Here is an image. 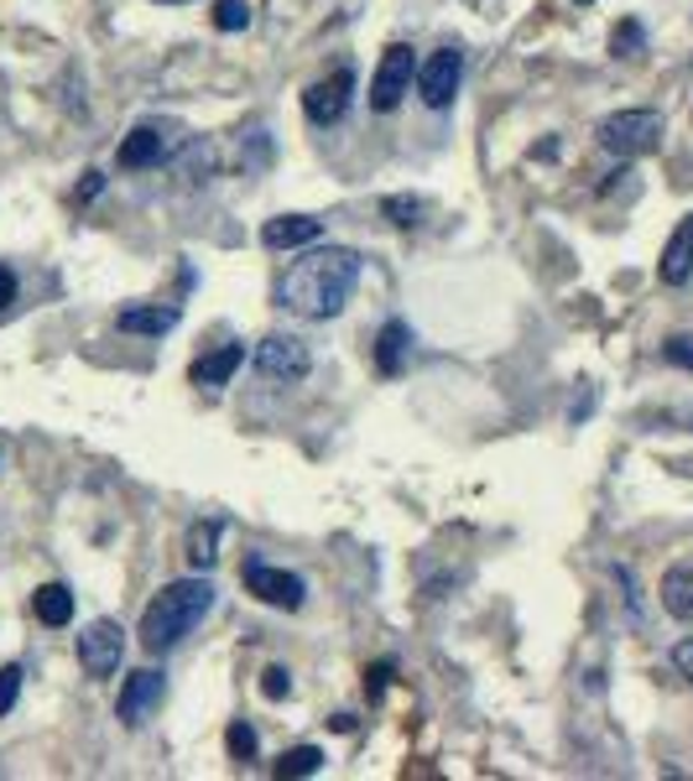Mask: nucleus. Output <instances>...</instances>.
Listing matches in <instances>:
<instances>
[{
    "label": "nucleus",
    "instance_id": "nucleus-1",
    "mask_svg": "<svg viewBox=\"0 0 693 781\" xmlns=\"http://www.w3.org/2000/svg\"><path fill=\"white\" fill-rule=\"evenodd\" d=\"M355 282H360V251H350V245H319V251L298 255L288 266V276L277 282V303L288 307V313H298V318L329 323L355 297Z\"/></svg>",
    "mask_w": 693,
    "mask_h": 781
},
{
    "label": "nucleus",
    "instance_id": "nucleus-2",
    "mask_svg": "<svg viewBox=\"0 0 693 781\" xmlns=\"http://www.w3.org/2000/svg\"><path fill=\"white\" fill-rule=\"evenodd\" d=\"M214 610V584L209 578H178V584H168L162 595L141 610V646L152 651V657H162V651H172V646L183 641V636H193V626H199L203 615Z\"/></svg>",
    "mask_w": 693,
    "mask_h": 781
},
{
    "label": "nucleus",
    "instance_id": "nucleus-3",
    "mask_svg": "<svg viewBox=\"0 0 693 781\" xmlns=\"http://www.w3.org/2000/svg\"><path fill=\"white\" fill-rule=\"evenodd\" d=\"M600 146L610 156H621V162H636V156H652L667 136V125H662L657 110H615V115L600 120Z\"/></svg>",
    "mask_w": 693,
    "mask_h": 781
},
{
    "label": "nucleus",
    "instance_id": "nucleus-4",
    "mask_svg": "<svg viewBox=\"0 0 693 781\" xmlns=\"http://www.w3.org/2000/svg\"><path fill=\"white\" fill-rule=\"evenodd\" d=\"M255 375L267 386H303L308 375H313V355L292 334H267V339L255 344Z\"/></svg>",
    "mask_w": 693,
    "mask_h": 781
},
{
    "label": "nucleus",
    "instance_id": "nucleus-5",
    "mask_svg": "<svg viewBox=\"0 0 693 781\" xmlns=\"http://www.w3.org/2000/svg\"><path fill=\"white\" fill-rule=\"evenodd\" d=\"M240 584H245V595H255L261 605H271V610H303V599H308L303 578L288 574V568H271V562H261V558H245Z\"/></svg>",
    "mask_w": 693,
    "mask_h": 781
},
{
    "label": "nucleus",
    "instance_id": "nucleus-6",
    "mask_svg": "<svg viewBox=\"0 0 693 781\" xmlns=\"http://www.w3.org/2000/svg\"><path fill=\"white\" fill-rule=\"evenodd\" d=\"M412 79H418V63H412V48L406 42H391L375 63V79H371V110H396V104L412 94Z\"/></svg>",
    "mask_w": 693,
    "mask_h": 781
},
{
    "label": "nucleus",
    "instance_id": "nucleus-7",
    "mask_svg": "<svg viewBox=\"0 0 693 781\" xmlns=\"http://www.w3.org/2000/svg\"><path fill=\"white\" fill-rule=\"evenodd\" d=\"M178 146H188V141L178 136L172 125H152V120H147V125H135L131 136L120 141L116 162H120L125 172H147V168H162V162H168Z\"/></svg>",
    "mask_w": 693,
    "mask_h": 781
},
{
    "label": "nucleus",
    "instance_id": "nucleus-8",
    "mask_svg": "<svg viewBox=\"0 0 693 781\" xmlns=\"http://www.w3.org/2000/svg\"><path fill=\"white\" fill-rule=\"evenodd\" d=\"M459 84H464V52L459 48H439L423 69H418V94H423L428 110H449Z\"/></svg>",
    "mask_w": 693,
    "mask_h": 781
},
{
    "label": "nucleus",
    "instance_id": "nucleus-9",
    "mask_svg": "<svg viewBox=\"0 0 693 781\" xmlns=\"http://www.w3.org/2000/svg\"><path fill=\"white\" fill-rule=\"evenodd\" d=\"M162 698H168V678H162L157 667H141V672H131V678H125V688H120V703H116L120 724H125V730H141V724H147V719L162 709Z\"/></svg>",
    "mask_w": 693,
    "mask_h": 781
},
{
    "label": "nucleus",
    "instance_id": "nucleus-10",
    "mask_svg": "<svg viewBox=\"0 0 693 781\" xmlns=\"http://www.w3.org/2000/svg\"><path fill=\"white\" fill-rule=\"evenodd\" d=\"M350 94H355V73L334 69L329 79H319V84L303 89V115L313 120V125H339L344 110H350Z\"/></svg>",
    "mask_w": 693,
    "mask_h": 781
},
{
    "label": "nucleus",
    "instance_id": "nucleus-11",
    "mask_svg": "<svg viewBox=\"0 0 693 781\" xmlns=\"http://www.w3.org/2000/svg\"><path fill=\"white\" fill-rule=\"evenodd\" d=\"M125 657V630L116 620H94V626L79 636V667H84L89 678H110Z\"/></svg>",
    "mask_w": 693,
    "mask_h": 781
},
{
    "label": "nucleus",
    "instance_id": "nucleus-12",
    "mask_svg": "<svg viewBox=\"0 0 693 781\" xmlns=\"http://www.w3.org/2000/svg\"><path fill=\"white\" fill-rule=\"evenodd\" d=\"M323 240V220L313 214H277V220L261 224V245L267 251H303V245H319Z\"/></svg>",
    "mask_w": 693,
    "mask_h": 781
},
{
    "label": "nucleus",
    "instance_id": "nucleus-13",
    "mask_svg": "<svg viewBox=\"0 0 693 781\" xmlns=\"http://www.w3.org/2000/svg\"><path fill=\"white\" fill-rule=\"evenodd\" d=\"M240 365H245V344H220V349H209V355H199L188 365V381L199 390H220L235 381Z\"/></svg>",
    "mask_w": 693,
    "mask_h": 781
},
{
    "label": "nucleus",
    "instance_id": "nucleus-14",
    "mask_svg": "<svg viewBox=\"0 0 693 781\" xmlns=\"http://www.w3.org/2000/svg\"><path fill=\"white\" fill-rule=\"evenodd\" d=\"M657 276L667 287H683L693 276V214H683L673 230V240L662 245V261H657Z\"/></svg>",
    "mask_w": 693,
    "mask_h": 781
},
{
    "label": "nucleus",
    "instance_id": "nucleus-15",
    "mask_svg": "<svg viewBox=\"0 0 693 781\" xmlns=\"http://www.w3.org/2000/svg\"><path fill=\"white\" fill-rule=\"evenodd\" d=\"M406 349H412V328L402 318H386L381 334H375V371L381 375H402Z\"/></svg>",
    "mask_w": 693,
    "mask_h": 781
},
{
    "label": "nucleus",
    "instance_id": "nucleus-16",
    "mask_svg": "<svg viewBox=\"0 0 693 781\" xmlns=\"http://www.w3.org/2000/svg\"><path fill=\"white\" fill-rule=\"evenodd\" d=\"M178 318H183V313H178V307H125V313H120V334H147V339H162V334H172V328H178Z\"/></svg>",
    "mask_w": 693,
    "mask_h": 781
},
{
    "label": "nucleus",
    "instance_id": "nucleus-17",
    "mask_svg": "<svg viewBox=\"0 0 693 781\" xmlns=\"http://www.w3.org/2000/svg\"><path fill=\"white\" fill-rule=\"evenodd\" d=\"M32 610H37L42 626L63 630L68 620H73V589H68V584H42V589L32 595Z\"/></svg>",
    "mask_w": 693,
    "mask_h": 781
},
{
    "label": "nucleus",
    "instance_id": "nucleus-18",
    "mask_svg": "<svg viewBox=\"0 0 693 781\" xmlns=\"http://www.w3.org/2000/svg\"><path fill=\"white\" fill-rule=\"evenodd\" d=\"M662 610L673 620H693V568H667L662 574Z\"/></svg>",
    "mask_w": 693,
    "mask_h": 781
},
{
    "label": "nucleus",
    "instance_id": "nucleus-19",
    "mask_svg": "<svg viewBox=\"0 0 693 781\" xmlns=\"http://www.w3.org/2000/svg\"><path fill=\"white\" fill-rule=\"evenodd\" d=\"M323 761H329V755H323L319 746H292L288 755L277 761V777H282V781H288V777H319Z\"/></svg>",
    "mask_w": 693,
    "mask_h": 781
},
{
    "label": "nucleus",
    "instance_id": "nucleus-20",
    "mask_svg": "<svg viewBox=\"0 0 693 781\" xmlns=\"http://www.w3.org/2000/svg\"><path fill=\"white\" fill-rule=\"evenodd\" d=\"M214 542H220V521H199V527L188 531V562H193V568H214V558H220V552H214Z\"/></svg>",
    "mask_w": 693,
    "mask_h": 781
},
{
    "label": "nucleus",
    "instance_id": "nucleus-21",
    "mask_svg": "<svg viewBox=\"0 0 693 781\" xmlns=\"http://www.w3.org/2000/svg\"><path fill=\"white\" fill-rule=\"evenodd\" d=\"M642 48H646V27L636 17H626L615 32H610V52H615V58H636Z\"/></svg>",
    "mask_w": 693,
    "mask_h": 781
},
{
    "label": "nucleus",
    "instance_id": "nucleus-22",
    "mask_svg": "<svg viewBox=\"0 0 693 781\" xmlns=\"http://www.w3.org/2000/svg\"><path fill=\"white\" fill-rule=\"evenodd\" d=\"M381 214H386L396 230H412L418 214H423V199H412V193H391V199H381Z\"/></svg>",
    "mask_w": 693,
    "mask_h": 781
},
{
    "label": "nucleus",
    "instance_id": "nucleus-23",
    "mask_svg": "<svg viewBox=\"0 0 693 781\" xmlns=\"http://www.w3.org/2000/svg\"><path fill=\"white\" fill-rule=\"evenodd\" d=\"M224 750H230V761H255L261 740H255V730L245 724V719H235V724L224 730Z\"/></svg>",
    "mask_w": 693,
    "mask_h": 781
},
{
    "label": "nucleus",
    "instance_id": "nucleus-24",
    "mask_svg": "<svg viewBox=\"0 0 693 781\" xmlns=\"http://www.w3.org/2000/svg\"><path fill=\"white\" fill-rule=\"evenodd\" d=\"M214 27H220V32H245V27H251V6H245V0H220V6H214Z\"/></svg>",
    "mask_w": 693,
    "mask_h": 781
},
{
    "label": "nucleus",
    "instance_id": "nucleus-25",
    "mask_svg": "<svg viewBox=\"0 0 693 781\" xmlns=\"http://www.w3.org/2000/svg\"><path fill=\"white\" fill-rule=\"evenodd\" d=\"M21 678H27V672H21L17 662L11 667H0V719H6V713L17 709V698H21Z\"/></svg>",
    "mask_w": 693,
    "mask_h": 781
},
{
    "label": "nucleus",
    "instance_id": "nucleus-26",
    "mask_svg": "<svg viewBox=\"0 0 693 781\" xmlns=\"http://www.w3.org/2000/svg\"><path fill=\"white\" fill-rule=\"evenodd\" d=\"M288 693H292V672H288V667H267V672H261V698L282 703Z\"/></svg>",
    "mask_w": 693,
    "mask_h": 781
},
{
    "label": "nucleus",
    "instance_id": "nucleus-27",
    "mask_svg": "<svg viewBox=\"0 0 693 781\" xmlns=\"http://www.w3.org/2000/svg\"><path fill=\"white\" fill-rule=\"evenodd\" d=\"M662 359H667V365H683V371H693V334H673V339L662 344Z\"/></svg>",
    "mask_w": 693,
    "mask_h": 781
},
{
    "label": "nucleus",
    "instance_id": "nucleus-28",
    "mask_svg": "<svg viewBox=\"0 0 693 781\" xmlns=\"http://www.w3.org/2000/svg\"><path fill=\"white\" fill-rule=\"evenodd\" d=\"M391 672H396V667H391V662H375L371 672H365V698H371V703H375V698H381V693H386Z\"/></svg>",
    "mask_w": 693,
    "mask_h": 781
},
{
    "label": "nucleus",
    "instance_id": "nucleus-29",
    "mask_svg": "<svg viewBox=\"0 0 693 781\" xmlns=\"http://www.w3.org/2000/svg\"><path fill=\"white\" fill-rule=\"evenodd\" d=\"M11 303H17V272H11V266H0V313H6Z\"/></svg>",
    "mask_w": 693,
    "mask_h": 781
},
{
    "label": "nucleus",
    "instance_id": "nucleus-30",
    "mask_svg": "<svg viewBox=\"0 0 693 781\" xmlns=\"http://www.w3.org/2000/svg\"><path fill=\"white\" fill-rule=\"evenodd\" d=\"M673 667L693 682V641H677V646H673Z\"/></svg>",
    "mask_w": 693,
    "mask_h": 781
},
{
    "label": "nucleus",
    "instance_id": "nucleus-31",
    "mask_svg": "<svg viewBox=\"0 0 693 781\" xmlns=\"http://www.w3.org/2000/svg\"><path fill=\"white\" fill-rule=\"evenodd\" d=\"M100 187H104V178H100V172H84V187H79V199H84V204H89V199H94Z\"/></svg>",
    "mask_w": 693,
    "mask_h": 781
},
{
    "label": "nucleus",
    "instance_id": "nucleus-32",
    "mask_svg": "<svg viewBox=\"0 0 693 781\" xmlns=\"http://www.w3.org/2000/svg\"><path fill=\"white\" fill-rule=\"evenodd\" d=\"M329 730H339V734H350V730H355V713H334V719H329Z\"/></svg>",
    "mask_w": 693,
    "mask_h": 781
},
{
    "label": "nucleus",
    "instance_id": "nucleus-33",
    "mask_svg": "<svg viewBox=\"0 0 693 781\" xmlns=\"http://www.w3.org/2000/svg\"><path fill=\"white\" fill-rule=\"evenodd\" d=\"M574 6H594V0H574Z\"/></svg>",
    "mask_w": 693,
    "mask_h": 781
},
{
    "label": "nucleus",
    "instance_id": "nucleus-34",
    "mask_svg": "<svg viewBox=\"0 0 693 781\" xmlns=\"http://www.w3.org/2000/svg\"><path fill=\"white\" fill-rule=\"evenodd\" d=\"M168 6H188V0H168Z\"/></svg>",
    "mask_w": 693,
    "mask_h": 781
}]
</instances>
